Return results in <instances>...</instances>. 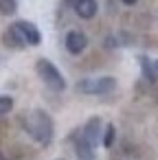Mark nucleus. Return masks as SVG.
Wrapping results in <instances>:
<instances>
[{"label": "nucleus", "mask_w": 158, "mask_h": 160, "mask_svg": "<svg viewBox=\"0 0 158 160\" xmlns=\"http://www.w3.org/2000/svg\"><path fill=\"white\" fill-rule=\"evenodd\" d=\"M22 127L24 132L40 145H51L53 142V134H55V125L53 118L44 112V110H31L22 116Z\"/></svg>", "instance_id": "f257e3e1"}, {"label": "nucleus", "mask_w": 158, "mask_h": 160, "mask_svg": "<svg viewBox=\"0 0 158 160\" xmlns=\"http://www.w3.org/2000/svg\"><path fill=\"white\" fill-rule=\"evenodd\" d=\"M35 70H38V75H40V79L51 88V90H55V92H62L64 88H66V79L62 77V72L57 70V66L53 64V62H48V59H38L35 62Z\"/></svg>", "instance_id": "f03ea898"}, {"label": "nucleus", "mask_w": 158, "mask_h": 160, "mask_svg": "<svg viewBox=\"0 0 158 160\" xmlns=\"http://www.w3.org/2000/svg\"><path fill=\"white\" fill-rule=\"evenodd\" d=\"M75 88L81 94H110L116 90V79L114 77H88V79H79Z\"/></svg>", "instance_id": "7ed1b4c3"}, {"label": "nucleus", "mask_w": 158, "mask_h": 160, "mask_svg": "<svg viewBox=\"0 0 158 160\" xmlns=\"http://www.w3.org/2000/svg\"><path fill=\"white\" fill-rule=\"evenodd\" d=\"M13 29L20 33V38L24 40V44H27V46H38V44L42 42V33H40V29H38L33 22L18 20V22L13 24Z\"/></svg>", "instance_id": "20e7f679"}, {"label": "nucleus", "mask_w": 158, "mask_h": 160, "mask_svg": "<svg viewBox=\"0 0 158 160\" xmlns=\"http://www.w3.org/2000/svg\"><path fill=\"white\" fill-rule=\"evenodd\" d=\"M84 140H88L90 145H99L101 142V118L99 116H92L86 125H84V129H81V134H79Z\"/></svg>", "instance_id": "39448f33"}, {"label": "nucleus", "mask_w": 158, "mask_h": 160, "mask_svg": "<svg viewBox=\"0 0 158 160\" xmlns=\"http://www.w3.org/2000/svg\"><path fill=\"white\" fill-rule=\"evenodd\" d=\"M86 46H88V38H86V33H81V31H70V33L66 35V48H68L73 55L84 53Z\"/></svg>", "instance_id": "423d86ee"}, {"label": "nucleus", "mask_w": 158, "mask_h": 160, "mask_svg": "<svg viewBox=\"0 0 158 160\" xmlns=\"http://www.w3.org/2000/svg\"><path fill=\"white\" fill-rule=\"evenodd\" d=\"M73 9H75V13H77L81 20H90V18L97 16L99 5H97V0H77Z\"/></svg>", "instance_id": "0eeeda50"}, {"label": "nucleus", "mask_w": 158, "mask_h": 160, "mask_svg": "<svg viewBox=\"0 0 158 160\" xmlns=\"http://www.w3.org/2000/svg\"><path fill=\"white\" fill-rule=\"evenodd\" d=\"M94 145H90L88 140H84L81 136H77L75 140V151H77V158L79 160H94Z\"/></svg>", "instance_id": "6e6552de"}, {"label": "nucleus", "mask_w": 158, "mask_h": 160, "mask_svg": "<svg viewBox=\"0 0 158 160\" xmlns=\"http://www.w3.org/2000/svg\"><path fill=\"white\" fill-rule=\"evenodd\" d=\"M3 40H5V44H7V46H11V48H24V46H27V44H24V40L20 38V33L13 29V24L5 31Z\"/></svg>", "instance_id": "1a4fd4ad"}, {"label": "nucleus", "mask_w": 158, "mask_h": 160, "mask_svg": "<svg viewBox=\"0 0 158 160\" xmlns=\"http://www.w3.org/2000/svg\"><path fill=\"white\" fill-rule=\"evenodd\" d=\"M114 136H116V127H114L112 123H108V125H105V132H103V138H101V145H103L105 149H110V147L114 145Z\"/></svg>", "instance_id": "9d476101"}, {"label": "nucleus", "mask_w": 158, "mask_h": 160, "mask_svg": "<svg viewBox=\"0 0 158 160\" xmlns=\"http://www.w3.org/2000/svg\"><path fill=\"white\" fill-rule=\"evenodd\" d=\"M18 9V0H0V13L3 16H13Z\"/></svg>", "instance_id": "9b49d317"}, {"label": "nucleus", "mask_w": 158, "mask_h": 160, "mask_svg": "<svg viewBox=\"0 0 158 160\" xmlns=\"http://www.w3.org/2000/svg\"><path fill=\"white\" fill-rule=\"evenodd\" d=\"M13 110V99L7 94H0V116H5Z\"/></svg>", "instance_id": "f8f14e48"}, {"label": "nucleus", "mask_w": 158, "mask_h": 160, "mask_svg": "<svg viewBox=\"0 0 158 160\" xmlns=\"http://www.w3.org/2000/svg\"><path fill=\"white\" fill-rule=\"evenodd\" d=\"M140 66H143V70H145L147 79H149V81H154V79H156V72H154L156 68H154V64H151L147 57H140Z\"/></svg>", "instance_id": "ddd939ff"}, {"label": "nucleus", "mask_w": 158, "mask_h": 160, "mask_svg": "<svg viewBox=\"0 0 158 160\" xmlns=\"http://www.w3.org/2000/svg\"><path fill=\"white\" fill-rule=\"evenodd\" d=\"M121 2H123V5H130V7H132V5H136V2H138V0H121Z\"/></svg>", "instance_id": "4468645a"}, {"label": "nucleus", "mask_w": 158, "mask_h": 160, "mask_svg": "<svg viewBox=\"0 0 158 160\" xmlns=\"http://www.w3.org/2000/svg\"><path fill=\"white\" fill-rule=\"evenodd\" d=\"M75 2L77 0H64V5H73V7H75Z\"/></svg>", "instance_id": "2eb2a0df"}, {"label": "nucleus", "mask_w": 158, "mask_h": 160, "mask_svg": "<svg viewBox=\"0 0 158 160\" xmlns=\"http://www.w3.org/2000/svg\"><path fill=\"white\" fill-rule=\"evenodd\" d=\"M154 68H156V72H158V59H156V62H154Z\"/></svg>", "instance_id": "dca6fc26"}, {"label": "nucleus", "mask_w": 158, "mask_h": 160, "mask_svg": "<svg viewBox=\"0 0 158 160\" xmlns=\"http://www.w3.org/2000/svg\"><path fill=\"white\" fill-rule=\"evenodd\" d=\"M0 160H5V156H3V153H0Z\"/></svg>", "instance_id": "f3484780"}, {"label": "nucleus", "mask_w": 158, "mask_h": 160, "mask_svg": "<svg viewBox=\"0 0 158 160\" xmlns=\"http://www.w3.org/2000/svg\"><path fill=\"white\" fill-rule=\"evenodd\" d=\"M57 160H64V158H57Z\"/></svg>", "instance_id": "a211bd4d"}]
</instances>
